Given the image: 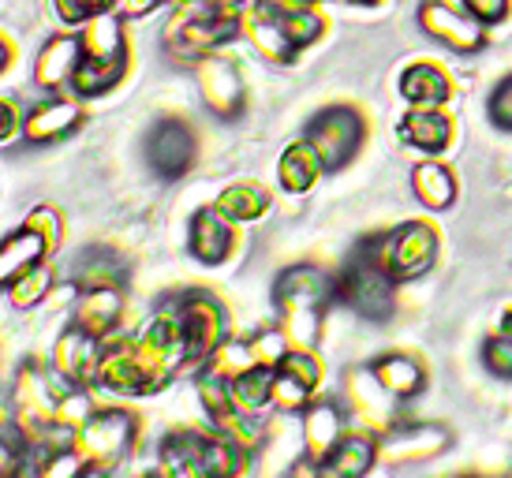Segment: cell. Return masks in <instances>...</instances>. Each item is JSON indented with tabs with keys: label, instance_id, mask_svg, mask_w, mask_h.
Segmentation results:
<instances>
[{
	"label": "cell",
	"instance_id": "cell-26",
	"mask_svg": "<svg viewBox=\"0 0 512 478\" xmlns=\"http://www.w3.org/2000/svg\"><path fill=\"white\" fill-rule=\"evenodd\" d=\"M49 258H53L49 239H45L38 228H30L27 221H23L15 232H8L4 247H0V281L4 284L15 281V277H23L27 269L42 266V262H49Z\"/></svg>",
	"mask_w": 512,
	"mask_h": 478
},
{
	"label": "cell",
	"instance_id": "cell-11",
	"mask_svg": "<svg viewBox=\"0 0 512 478\" xmlns=\"http://www.w3.org/2000/svg\"><path fill=\"white\" fill-rule=\"evenodd\" d=\"M195 83H199V98L206 113L217 120H240L247 109V83H243L240 64L225 53H210L195 64Z\"/></svg>",
	"mask_w": 512,
	"mask_h": 478
},
{
	"label": "cell",
	"instance_id": "cell-8",
	"mask_svg": "<svg viewBox=\"0 0 512 478\" xmlns=\"http://www.w3.org/2000/svg\"><path fill=\"white\" fill-rule=\"evenodd\" d=\"M393 288H397V281L389 273H382L374 262L359 258V254H352V262L337 277V299L352 314H359L363 322H374V325L389 322L397 314V292Z\"/></svg>",
	"mask_w": 512,
	"mask_h": 478
},
{
	"label": "cell",
	"instance_id": "cell-7",
	"mask_svg": "<svg viewBox=\"0 0 512 478\" xmlns=\"http://www.w3.org/2000/svg\"><path fill=\"white\" fill-rule=\"evenodd\" d=\"M303 139L318 150L329 176V172H341L356 161V154L367 142V120L356 105H326L322 113H314L307 120Z\"/></svg>",
	"mask_w": 512,
	"mask_h": 478
},
{
	"label": "cell",
	"instance_id": "cell-2",
	"mask_svg": "<svg viewBox=\"0 0 512 478\" xmlns=\"http://www.w3.org/2000/svg\"><path fill=\"white\" fill-rule=\"evenodd\" d=\"M243 34V23L225 19L217 0H172V19L165 23L161 45L180 64H199L210 53H221Z\"/></svg>",
	"mask_w": 512,
	"mask_h": 478
},
{
	"label": "cell",
	"instance_id": "cell-38",
	"mask_svg": "<svg viewBox=\"0 0 512 478\" xmlns=\"http://www.w3.org/2000/svg\"><path fill=\"white\" fill-rule=\"evenodd\" d=\"M221 430V434L236 437L240 445H247V449L255 452L262 441H266V419H258V415H251V411H240L236 404L228 411H221L217 419H210Z\"/></svg>",
	"mask_w": 512,
	"mask_h": 478
},
{
	"label": "cell",
	"instance_id": "cell-50",
	"mask_svg": "<svg viewBox=\"0 0 512 478\" xmlns=\"http://www.w3.org/2000/svg\"><path fill=\"white\" fill-rule=\"evenodd\" d=\"M262 0H217V8H221V15L225 19H236V23H243L247 15L255 12Z\"/></svg>",
	"mask_w": 512,
	"mask_h": 478
},
{
	"label": "cell",
	"instance_id": "cell-47",
	"mask_svg": "<svg viewBox=\"0 0 512 478\" xmlns=\"http://www.w3.org/2000/svg\"><path fill=\"white\" fill-rule=\"evenodd\" d=\"M460 8L468 15H475L483 27H498V23L509 19L512 0H460Z\"/></svg>",
	"mask_w": 512,
	"mask_h": 478
},
{
	"label": "cell",
	"instance_id": "cell-30",
	"mask_svg": "<svg viewBox=\"0 0 512 478\" xmlns=\"http://www.w3.org/2000/svg\"><path fill=\"white\" fill-rule=\"evenodd\" d=\"M378 460H382V456H378V437L352 430V434H344L341 441H337V449L322 460V475L326 478H359V475H367Z\"/></svg>",
	"mask_w": 512,
	"mask_h": 478
},
{
	"label": "cell",
	"instance_id": "cell-27",
	"mask_svg": "<svg viewBox=\"0 0 512 478\" xmlns=\"http://www.w3.org/2000/svg\"><path fill=\"white\" fill-rule=\"evenodd\" d=\"M72 281L79 288H124L128 284V262L120 258V251H113L109 243H94L72 258Z\"/></svg>",
	"mask_w": 512,
	"mask_h": 478
},
{
	"label": "cell",
	"instance_id": "cell-6",
	"mask_svg": "<svg viewBox=\"0 0 512 478\" xmlns=\"http://www.w3.org/2000/svg\"><path fill=\"white\" fill-rule=\"evenodd\" d=\"M139 441V415L128 408H98L83 422V430H75L72 445L86 460L90 475L113 471L131 456Z\"/></svg>",
	"mask_w": 512,
	"mask_h": 478
},
{
	"label": "cell",
	"instance_id": "cell-15",
	"mask_svg": "<svg viewBox=\"0 0 512 478\" xmlns=\"http://www.w3.org/2000/svg\"><path fill=\"white\" fill-rule=\"evenodd\" d=\"M187 251L206 269L225 266L236 251V221L217 206H199L187 221Z\"/></svg>",
	"mask_w": 512,
	"mask_h": 478
},
{
	"label": "cell",
	"instance_id": "cell-29",
	"mask_svg": "<svg viewBox=\"0 0 512 478\" xmlns=\"http://www.w3.org/2000/svg\"><path fill=\"white\" fill-rule=\"evenodd\" d=\"M326 176V165L311 142L299 135L296 142H288L281 161H277V183L285 187L288 195H307L314 191V183Z\"/></svg>",
	"mask_w": 512,
	"mask_h": 478
},
{
	"label": "cell",
	"instance_id": "cell-22",
	"mask_svg": "<svg viewBox=\"0 0 512 478\" xmlns=\"http://www.w3.org/2000/svg\"><path fill=\"white\" fill-rule=\"evenodd\" d=\"M348 434V419L337 400H311V408L303 411V456H311L322 467L329 452L337 449V441Z\"/></svg>",
	"mask_w": 512,
	"mask_h": 478
},
{
	"label": "cell",
	"instance_id": "cell-9",
	"mask_svg": "<svg viewBox=\"0 0 512 478\" xmlns=\"http://www.w3.org/2000/svg\"><path fill=\"white\" fill-rule=\"evenodd\" d=\"M169 303L176 307L180 325H184L191 366H202L228 340L225 303H221L214 292H202V288H187L180 296H172Z\"/></svg>",
	"mask_w": 512,
	"mask_h": 478
},
{
	"label": "cell",
	"instance_id": "cell-34",
	"mask_svg": "<svg viewBox=\"0 0 512 478\" xmlns=\"http://www.w3.org/2000/svg\"><path fill=\"white\" fill-rule=\"evenodd\" d=\"M124 75H128V53L124 57H86L83 68L75 71V98H101L124 83Z\"/></svg>",
	"mask_w": 512,
	"mask_h": 478
},
{
	"label": "cell",
	"instance_id": "cell-39",
	"mask_svg": "<svg viewBox=\"0 0 512 478\" xmlns=\"http://www.w3.org/2000/svg\"><path fill=\"white\" fill-rule=\"evenodd\" d=\"M251 366H258L255 355H251V344H247V340L228 337L225 344H221V348H217V352L199 366V370H210V374H217V378L232 381V378H240L243 370H251Z\"/></svg>",
	"mask_w": 512,
	"mask_h": 478
},
{
	"label": "cell",
	"instance_id": "cell-40",
	"mask_svg": "<svg viewBox=\"0 0 512 478\" xmlns=\"http://www.w3.org/2000/svg\"><path fill=\"white\" fill-rule=\"evenodd\" d=\"M281 23H285L288 38L296 45L299 53L303 49H311L314 42H322V34H326V19L318 8H296V12H281Z\"/></svg>",
	"mask_w": 512,
	"mask_h": 478
},
{
	"label": "cell",
	"instance_id": "cell-41",
	"mask_svg": "<svg viewBox=\"0 0 512 478\" xmlns=\"http://www.w3.org/2000/svg\"><path fill=\"white\" fill-rule=\"evenodd\" d=\"M247 344H251L255 363L270 366V370H277L281 359L288 355V348H292V340H288V333L281 329V325H262V329H255V333L247 337Z\"/></svg>",
	"mask_w": 512,
	"mask_h": 478
},
{
	"label": "cell",
	"instance_id": "cell-44",
	"mask_svg": "<svg viewBox=\"0 0 512 478\" xmlns=\"http://www.w3.org/2000/svg\"><path fill=\"white\" fill-rule=\"evenodd\" d=\"M116 0H53V12L60 15L64 27H83L90 15L113 12Z\"/></svg>",
	"mask_w": 512,
	"mask_h": 478
},
{
	"label": "cell",
	"instance_id": "cell-20",
	"mask_svg": "<svg viewBox=\"0 0 512 478\" xmlns=\"http://www.w3.org/2000/svg\"><path fill=\"white\" fill-rule=\"evenodd\" d=\"M98 385L120 396H146L143 366H139V355H135V337H120V333H109V337H105Z\"/></svg>",
	"mask_w": 512,
	"mask_h": 478
},
{
	"label": "cell",
	"instance_id": "cell-5",
	"mask_svg": "<svg viewBox=\"0 0 512 478\" xmlns=\"http://www.w3.org/2000/svg\"><path fill=\"white\" fill-rule=\"evenodd\" d=\"M135 355H139V366H143L146 396L169 389L172 378H176L184 366H191L184 325H180V314H176L172 303L157 307L154 314H150V322L135 333Z\"/></svg>",
	"mask_w": 512,
	"mask_h": 478
},
{
	"label": "cell",
	"instance_id": "cell-49",
	"mask_svg": "<svg viewBox=\"0 0 512 478\" xmlns=\"http://www.w3.org/2000/svg\"><path fill=\"white\" fill-rule=\"evenodd\" d=\"M161 4H165V0H116L113 12L120 15V19H146V15H154Z\"/></svg>",
	"mask_w": 512,
	"mask_h": 478
},
{
	"label": "cell",
	"instance_id": "cell-3",
	"mask_svg": "<svg viewBox=\"0 0 512 478\" xmlns=\"http://www.w3.org/2000/svg\"><path fill=\"white\" fill-rule=\"evenodd\" d=\"M356 254L374 262V266L382 269V273H389L397 284H408L427 277L430 269L438 266L441 236L430 221L415 217V221H404V225L389 228L382 236H367L356 247Z\"/></svg>",
	"mask_w": 512,
	"mask_h": 478
},
{
	"label": "cell",
	"instance_id": "cell-36",
	"mask_svg": "<svg viewBox=\"0 0 512 478\" xmlns=\"http://www.w3.org/2000/svg\"><path fill=\"white\" fill-rule=\"evenodd\" d=\"M228 396L240 411L262 415L266 408H273V370L270 366H251L243 370L240 378L228 381Z\"/></svg>",
	"mask_w": 512,
	"mask_h": 478
},
{
	"label": "cell",
	"instance_id": "cell-33",
	"mask_svg": "<svg viewBox=\"0 0 512 478\" xmlns=\"http://www.w3.org/2000/svg\"><path fill=\"white\" fill-rule=\"evenodd\" d=\"M214 206L225 213V217H232L236 225H255V221H262V217L270 213V195H266V187H258V183L240 180V183H228L225 191L217 195Z\"/></svg>",
	"mask_w": 512,
	"mask_h": 478
},
{
	"label": "cell",
	"instance_id": "cell-21",
	"mask_svg": "<svg viewBox=\"0 0 512 478\" xmlns=\"http://www.w3.org/2000/svg\"><path fill=\"white\" fill-rule=\"evenodd\" d=\"M243 38L251 42V49H255L258 57L277 64V68H285V64H292V60L299 57V49L292 45L285 23H281V12L270 8L266 0L243 19Z\"/></svg>",
	"mask_w": 512,
	"mask_h": 478
},
{
	"label": "cell",
	"instance_id": "cell-32",
	"mask_svg": "<svg viewBox=\"0 0 512 478\" xmlns=\"http://www.w3.org/2000/svg\"><path fill=\"white\" fill-rule=\"evenodd\" d=\"M161 471L176 478H202L206 464H202V430H172L161 437Z\"/></svg>",
	"mask_w": 512,
	"mask_h": 478
},
{
	"label": "cell",
	"instance_id": "cell-18",
	"mask_svg": "<svg viewBox=\"0 0 512 478\" xmlns=\"http://www.w3.org/2000/svg\"><path fill=\"white\" fill-rule=\"evenodd\" d=\"M83 60H86V49L79 34H53V38L38 49L30 79H34L38 90H49V94L72 90L75 71L83 68Z\"/></svg>",
	"mask_w": 512,
	"mask_h": 478
},
{
	"label": "cell",
	"instance_id": "cell-48",
	"mask_svg": "<svg viewBox=\"0 0 512 478\" xmlns=\"http://www.w3.org/2000/svg\"><path fill=\"white\" fill-rule=\"evenodd\" d=\"M0 109H4V124H0V139H4V146H8V142H15V135H23V124H27V113H23V105H19V98H15V94H4V101H0Z\"/></svg>",
	"mask_w": 512,
	"mask_h": 478
},
{
	"label": "cell",
	"instance_id": "cell-4",
	"mask_svg": "<svg viewBox=\"0 0 512 478\" xmlns=\"http://www.w3.org/2000/svg\"><path fill=\"white\" fill-rule=\"evenodd\" d=\"M68 389L72 385L60 378L53 363L27 359V363L15 370L12 389H8V419L30 441H42V437H49L57 430V411Z\"/></svg>",
	"mask_w": 512,
	"mask_h": 478
},
{
	"label": "cell",
	"instance_id": "cell-23",
	"mask_svg": "<svg viewBox=\"0 0 512 478\" xmlns=\"http://www.w3.org/2000/svg\"><path fill=\"white\" fill-rule=\"evenodd\" d=\"M397 139L419 154L441 157L453 142V120L445 116V109H408L397 120Z\"/></svg>",
	"mask_w": 512,
	"mask_h": 478
},
{
	"label": "cell",
	"instance_id": "cell-51",
	"mask_svg": "<svg viewBox=\"0 0 512 478\" xmlns=\"http://www.w3.org/2000/svg\"><path fill=\"white\" fill-rule=\"evenodd\" d=\"M12 57H15V45H12V38H4V49H0V68H12Z\"/></svg>",
	"mask_w": 512,
	"mask_h": 478
},
{
	"label": "cell",
	"instance_id": "cell-46",
	"mask_svg": "<svg viewBox=\"0 0 512 478\" xmlns=\"http://www.w3.org/2000/svg\"><path fill=\"white\" fill-rule=\"evenodd\" d=\"M486 116L490 124L501 127V131H512V71L501 79L494 90H490V101H486Z\"/></svg>",
	"mask_w": 512,
	"mask_h": 478
},
{
	"label": "cell",
	"instance_id": "cell-28",
	"mask_svg": "<svg viewBox=\"0 0 512 478\" xmlns=\"http://www.w3.org/2000/svg\"><path fill=\"white\" fill-rule=\"evenodd\" d=\"M412 195L419 198V206L430 213H445L453 210L456 195H460V187H456V172L438 161V157H427V161H419L412 169Z\"/></svg>",
	"mask_w": 512,
	"mask_h": 478
},
{
	"label": "cell",
	"instance_id": "cell-1",
	"mask_svg": "<svg viewBox=\"0 0 512 478\" xmlns=\"http://www.w3.org/2000/svg\"><path fill=\"white\" fill-rule=\"evenodd\" d=\"M273 314L296 348H318L326 307L337 299V277L318 266H288L273 281Z\"/></svg>",
	"mask_w": 512,
	"mask_h": 478
},
{
	"label": "cell",
	"instance_id": "cell-52",
	"mask_svg": "<svg viewBox=\"0 0 512 478\" xmlns=\"http://www.w3.org/2000/svg\"><path fill=\"white\" fill-rule=\"evenodd\" d=\"M501 333H512V310L505 314V318H501Z\"/></svg>",
	"mask_w": 512,
	"mask_h": 478
},
{
	"label": "cell",
	"instance_id": "cell-12",
	"mask_svg": "<svg viewBox=\"0 0 512 478\" xmlns=\"http://www.w3.org/2000/svg\"><path fill=\"white\" fill-rule=\"evenodd\" d=\"M415 23L427 34L430 42H438L441 49H449L456 57H471L486 45V27L468 15L464 8H453L445 0H423L419 12H415Z\"/></svg>",
	"mask_w": 512,
	"mask_h": 478
},
{
	"label": "cell",
	"instance_id": "cell-10",
	"mask_svg": "<svg viewBox=\"0 0 512 478\" xmlns=\"http://www.w3.org/2000/svg\"><path fill=\"white\" fill-rule=\"evenodd\" d=\"M143 154L157 180H184L199 161V135L180 116H165L146 131Z\"/></svg>",
	"mask_w": 512,
	"mask_h": 478
},
{
	"label": "cell",
	"instance_id": "cell-24",
	"mask_svg": "<svg viewBox=\"0 0 512 478\" xmlns=\"http://www.w3.org/2000/svg\"><path fill=\"white\" fill-rule=\"evenodd\" d=\"M400 98L408 109H445L453 98V79L438 64L419 60V64L400 71Z\"/></svg>",
	"mask_w": 512,
	"mask_h": 478
},
{
	"label": "cell",
	"instance_id": "cell-17",
	"mask_svg": "<svg viewBox=\"0 0 512 478\" xmlns=\"http://www.w3.org/2000/svg\"><path fill=\"white\" fill-rule=\"evenodd\" d=\"M101 348H105V337H94L79 322H72L68 329H60L57 344H53V366L68 385L90 389V385H98Z\"/></svg>",
	"mask_w": 512,
	"mask_h": 478
},
{
	"label": "cell",
	"instance_id": "cell-43",
	"mask_svg": "<svg viewBox=\"0 0 512 478\" xmlns=\"http://www.w3.org/2000/svg\"><path fill=\"white\" fill-rule=\"evenodd\" d=\"M483 366L501 381H512V333H494L483 340V352H479Z\"/></svg>",
	"mask_w": 512,
	"mask_h": 478
},
{
	"label": "cell",
	"instance_id": "cell-25",
	"mask_svg": "<svg viewBox=\"0 0 512 478\" xmlns=\"http://www.w3.org/2000/svg\"><path fill=\"white\" fill-rule=\"evenodd\" d=\"M120 318H124V288H79L75 296V322L83 325L86 333L94 337H109L120 329Z\"/></svg>",
	"mask_w": 512,
	"mask_h": 478
},
{
	"label": "cell",
	"instance_id": "cell-42",
	"mask_svg": "<svg viewBox=\"0 0 512 478\" xmlns=\"http://www.w3.org/2000/svg\"><path fill=\"white\" fill-rule=\"evenodd\" d=\"M94 400H90V393H86V385H72L68 393H64V400H60V411H57V430H64V434H72L75 430H83V422L94 415Z\"/></svg>",
	"mask_w": 512,
	"mask_h": 478
},
{
	"label": "cell",
	"instance_id": "cell-37",
	"mask_svg": "<svg viewBox=\"0 0 512 478\" xmlns=\"http://www.w3.org/2000/svg\"><path fill=\"white\" fill-rule=\"evenodd\" d=\"M4 292H8V303L15 310H34L42 307L45 299L57 292V269L42 262V266L27 269L23 277H15V281L4 284Z\"/></svg>",
	"mask_w": 512,
	"mask_h": 478
},
{
	"label": "cell",
	"instance_id": "cell-31",
	"mask_svg": "<svg viewBox=\"0 0 512 478\" xmlns=\"http://www.w3.org/2000/svg\"><path fill=\"white\" fill-rule=\"evenodd\" d=\"M370 370L378 374V381L397 396L400 404H408V400H415V396H423V389H427V370H423V363L404 352H389V355L370 359Z\"/></svg>",
	"mask_w": 512,
	"mask_h": 478
},
{
	"label": "cell",
	"instance_id": "cell-16",
	"mask_svg": "<svg viewBox=\"0 0 512 478\" xmlns=\"http://www.w3.org/2000/svg\"><path fill=\"white\" fill-rule=\"evenodd\" d=\"M344 393H348L352 411L367 422L370 430H378V434H385L389 426H397V422L404 419V415H400V400L385 389L382 381H378V374L370 370V363L348 370V378H344Z\"/></svg>",
	"mask_w": 512,
	"mask_h": 478
},
{
	"label": "cell",
	"instance_id": "cell-19",
	"mask_svg": "<svg viewBox=\"0 0 512 478\" xmlns=\"http://www.w3.org/2000/svg\"><path fill=\"white\" fill-rule=\"evenodd\" d=\"M86 120L83 98H45L34 105L23 124V142L30 146H53V142L75 135Z\"/></svg>",
	"mask_w": 512,
	"mask_h": 478
},
{
	"label": "cell",
	"instance_id": "cell-53",
	"mask_svg": "<svg viewBox=\"0 0 512 478\" xmlns=\"http://www.w3.org/2000/svg\"><path fill=\"white\" fill-rule=\"evenodd\" d=\"M348 4H359V8H374V4H382V0H348Z\"/></svg>",
	"mask_w": 512,
	"mask_h": 478
},
{
	"label": "cell",
	"instance_id": "cell-13",
	"mask_svg": "<svg viewBox=\"0 0 512 478\" xmlns=\"http://www.w3.org/2000/svg\"><path fill=\"white\" fill-rule=\"evenodd\" d=\"M322 385V359L314 348H288L281 366L273 370V408L281 415H303L311 408L314 393Z\"/></svg>",
	"mask_w": 512,
	"mask_h": 478
},
{
	"label": "cell",
	"instance_id": "cell-35",
	"mask_svg": "<svg viewBox=\"0 0 512 478\" xmlns=\"http://www.w3.org/2000/svg\"><path fill=\"white\" fill-rule=\"evenodd\" d=\"M86 57H124L128 53V38H124V19L116 12L90 15L79 30Z\"/></svg>",
	"mask_w": 512,
	"mask_h": 478
},
{
	"label": "cell",
	"instance_id": "cell-45",
	"mask_svg": "<svg viewBox=\"0 0 512 478\" xmlns=\"http://www.w3.org/2000/svg\"><path fill=\"white\" fill-rule=\"evenodd\" d=\"M27 225L38 228V232L49 239V247H53V251L64 243V217H60V210L57 206H49V202H42V206H34V210L27 213Z\"/></svg>",
	"mask_w": 512,
	"mask_h": 478
},
{
	"label": "cell",
	"instance_id": "cell-14",
	"mask_svg": "<svg viewBox=\"0 0 512 478\" xmlns=\"http://www.w3.org/2000/svg\"><path fill=\"white\" fill-rule=\"evenodd\" d=\"M449 430L438 426V422H408L400 419L397 426H389L382 437H378V456L385 464L404 467V464H423V460H434L438 452L449 449Z\"/></svg>",
	"mask_w": 512,
	"mask_h": 478
}]
</instances>
